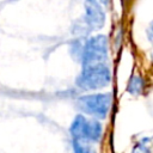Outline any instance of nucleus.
<instances>
[{"label":"nucleus","mask_w":153,"mask_h":153,"mask_svg":"<svg viewBox=\"0 0 153 153\" xmlns=\"http://www.w3.org/2000/svg\"><path fill=\"white\" fill-rule=\"evenodd\" d=\"M111 0H85L84 12L72 25V32L76 37H88L100 31L106 23L108 10Z\"/></svg>","instance_id":"f257e3e1"},{"label":"nucleus","mask_w":153,"mask_h":153,"mask_svg":"<svg viewBox=\"0 0 153 153\" xmlns=\"http://www.w3.org/2000/svg\"><path fill=\"white\" fill-rule=\"evenodd\" d=\"M114 79L112 68L109 62L84 66L75 76L74 85L84 93L99 92L108 88Z\"/></svg>","instance_id":"f03ea898"},{"label":"nucleus","mask_w":153,"mask_h":153,"mask_svg":"<svg viewBox=\"0 0 153 153\" xmlns=\"http://www.w3.org/2000/svg\"><path fill=\"white\" fill-rule=\"evenodd\" d=\"M114 93L111 91H99L82 93L75 98V108L79 114L99 121L108 120L114 106Z\"/></svg>","instance_id":"7ed1b4c3"},{"label":"nucleus","mask_w":153,"mask_h":153,"mask_svg":"<svg viewBox=\"0 0 153 153\" xmlns=\"http://www.w3.org/2000/svg\"><path fill=\"white\" fill-rule=\"evenodd\" d=\"M71 140L98 145L104 137V124L102 121L87 117L82 114H76L68 127Z\"/></svg>","instance_id":"20e7f679"},{"label":"nucleus","mask_w":153,"mask_h":153,"mask_svg":"<svg viewBox=\"0 0 153 153\" xmlns=\"http://www.w3.org/2000/svg\"><path fill=\"white\" fill-rule=\"evenodd\" d=\"M110 38L105 33H93L82 39L78 62L81 67L109 62Z\"/></svg>","instance_id":"39448f33"},{"label":"nucleus","mask_w":153,"mask_h":153,"mask_svg":"<svg viewBox=\"0 0 153 153\" xmlns=\"http://www.w3.org/2000/svg\"><path fill=\"white\" fill-rule=\"evenodd\" d=\"M146 88H147L146 79L141 74H137V73H134L130 75V78L128 79L127 86H126L127 93H129L130 96H134V97L143 94Z\"/></svg>","instance_id":"423d86ee"},{"label":"nucleus","mask_w":153,"mask_h":153,"mask_svg":"<svg viewBox=\"0 0 153 153\" xmlns=\"http://www.w3.org/2000/svg\"><path fill=\"white\" fill-rule=\"evenodd\" d=\"M130 153H153V136H142L136 140Z\"/></svg>","instance_id":"0eeeda50"},{"label":"nucleus","mask_w":153,"mask_h":153,"mask_svg":"<svg viewBox=\"0 0 153 153\" xmlns=\"http://www.w3.org/2000/svg\"><path fill=\"white\" fill-rule=\"evenodd\" d=\"M71 146H72V153H98L96 147L90 143L71 140Z\"/></svg>","instance_id":"6e6552de"},{"label":"nucleus","mask_w":153,"mask_h":153,"mask_svg":"<svg viewBox=\"0 0 153 153\" xmlns=\"http://www.w3.org/2000/svg\"><path fill=\"white\" fill-rule=\"evenodd\" d=\"M146 37H147V39H148V42L153 45V19L148 23V25H147V27H146Z\"/></svg>","instance_id":"1a4fd4ad"},{"label":"nucleus","mask_w":153,"mask_h":153,"mask_svg":"<svg viewBox=\"0 0 153 153\" xmlns=\"http://www.w3.org/2000/svg\"><path fill=\"white\" fill-rule=\"evenodd\" d=\"M151 59H152V62H153V50H152V53H151Z\"/></svg>","instance_id":"9d476101"}]
</instances>
